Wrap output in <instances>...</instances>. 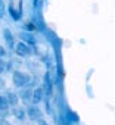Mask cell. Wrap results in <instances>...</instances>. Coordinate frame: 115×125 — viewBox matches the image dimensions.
Listing matches in <instances>:
<instances>
[{"label":"cell","mask_w":115,"mask_h":125,"mask_svg":"<svg viewBox=\"0 0 115 125\" xmlns=\"http://www.w3.org/2000/svg\"><path fill=\"white\" fill-rule=\"evenodd\" d=\"M30 81V77L24 72H15L13 74V84L18 85V87H22V85H27Z\"/></svg>","instance_id":"6da1fadb"},{"label":"cell","mask_w":115,"mask_h":125,"mask_svg":"<svg viewBox=\"0 0 115 125\" xmlns=\"http://www.w3.org/2000/svg\"><path fill=\"white\" fill-rule=\"evenodd\" d=\"M30 53V49H28V46H25L24 43H19L18 46H16V54H19V56H27Z\"/></svg>","instance_id":"7a4b0ae2"},{"label":"cell","mask_w":115,"mask_h":125,"mask_svg":"<svg viewBox=\"0 0 115 125\" xmlns=\"http://www.w3.org/2000/svg\"><path fill=\"white\" fill-rule=\"evenodd\" d=\"M28 115H30V118L31 119H41V112L37 109V107H30V110H28Z\"/></svg>","instance_id":"3957f363"},{"label":"cell","mask_w":115,"mask_h":125,"mask_svg":"<svg viewBox=\"0 0 115 125\" xmlns=\"http://www.w3.org/2000/svg\"><path fill=\"white\" fill-rule=\"evenodd\" d=\"M41 94H43V91H41L40 88H37V90L33 93V100H34L35 103H38V102L41 100Z\"/></svg>","instance_id":"277c9868"},{"label":"cell","mask_w":115,"mask_h":125,"mask_svg":"<svg viewBox=\"0 0 115 125\" xmlns=\"http://www.w3.org/2000/svg\"><path fill=\"white\" fill-rule=\"evenodd\" d=\"M8 102H9L12 106H16V103H18L16 94H13V93H9V94H8Z\"/></svg>","instance_id":"5b68a950"},{"label":"cell","mask_w":115,"mask_h":125,"mask_svg":"<svg viewBox=\"0 0 115 125\" xmlns=\"http://www.w3.org/2000/svg\"><path fill=\"white\" fill-rule=\"evenodd\" d=\"M5 35H6L8 46H9V47H12V46H13V38H12V35H11V31H9V30H5Z\"/></svg>","instance_id":"8992f818"},{"label":"cell","mask_w":115,"mask_h":125,"mask_svg":"<svg viewBox=\"0 0 115 125\" xmlns=\"http://www.w3.org/2000/svg\"><path fill=\"white\" fill-rule=\"evenodd\" d=\"M0 109H2V110H6L8 109V100L3 96H0Z\"/></svg>","instance_id":"52a82bcc"},{"label":"cell","mask_w":115,"mask_h":125,"mask_svg":"<svg viewBox=\"0 0 115 125\" xmlns=\"http://www.w3.org/2000/svg\"><path fill=\"white\" fill-rule=\"evenodd\" d=\"M13 113H15V116H16V118L24 119V110H21V109H18V107H16V109L13 110Z\"/></svg>","instance_id":"ba28073f"},{"label":"cell","mask_w":115,"mask_h":125,"mask_svg":"<svg viewBox=\"0 0 115 125\" xmlns=\"http://www.w3.org/2000/svg\"><path fill=\"white\" fill-rule=\"evenodd\" d=\"M3 13H5V3L0 0V16H3Z\"/></svg>","instance_id":"9c48e42d"},{"label":"cell","mask_w":115,"mask_h":125,"mask_svg":"<svg viewBox=\"0 0 115 125\" xmlns=\"http://www.w3.org/2000/svg\"><path fill=\"white\" fill-rule=\"evenodd\" d=\"M5 54V50H3V47H0V56H3Z\"/></svg>","instance_id":"30bf717a"},{"label":"cell","mask_w":115,"mask_h":125,"mask_svg":"<svg viewBox=\"0 0 115 125\" xmlns=\"http://www.w3.org/2000/svg\"><path fill=\"white\" fill-rule=\"evenodd\" d=\"M0 125H9V124H8L6 121H0Z\"/></svg>","instance_id":"8fae6325"},{"label":"cell","mask_w":115,"mask_h":125,"mask_svg":"<svg viewBox=\"0 0 115 125\" xmlns=\"http://www.w3.org/2000/svg\"><path fill=\"white\" fill-rule=\"evenodd\" d=\"M40 125H47V124H46V122H43V121H41V122H40Z\"/></svg>","instance_id":"7c38bea8"}]
</instances>
